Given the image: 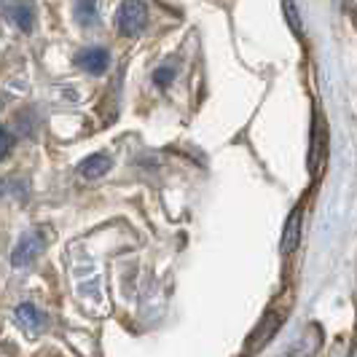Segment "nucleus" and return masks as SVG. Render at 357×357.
I'll use <instances>...</instances> for the list:
<instances>
[{"instance_id":"8","label":"nucleus","mask_w":357,"mask_h":357,"mask_svg":"<svg viewBox=\"0 0 357 357\" xmlns=\"http://www.w3.org/2000/svg\"><path fill=\"white\" fill-rule=\"evenodd\" d=\"M73 14H75V22H78L81 27L97 24V0H75Z\"/></svg>"},{"instance_id":"2","label":"nucleus","mask_w":357,"mask_h":357,"mask_svg":"<svg viewBox=\"0 0 357 357\" xmlns=\"http://www.w3.org/2000/svg\"><path fill=\"white\" fill-rule=\"evenodd\" d=\"M43 248H46V239H43V234L40 231L22 234V239H19L17 248H14V255H11V264H14L17 268L30 266L38 255L43 252Z\"/></svg>"},{"instance_id":"7","label":"nucleus","mask_w":357,"mask_h":357,"mask_svg":"<svg viewBox=\"0 0 357 357\" xmlns=\"http://www.w3.org/2000/svg\"><path fill=\"white\" fill-rule=\"evenodd\" d=\"M17 320L30 331V333H38V331H43V325H46V317L38 312L33 304H22L17 309Z\"/></svg>"},{"instance_id":"10","label":"nucleus","mask_w":357,"mask_h":357,"mask_svg":"<svg viewBox=\"0 0 357 357\" xmlns=\"http://www.w3.org/2000/svg\"><path fill=\"white\" fill-rule=\"evenodd\" d=\"M285 14H287V22H290V27L301 36V22H298V11H293V3L285 0Z\"/></svg>"},{"instance_id":"11","label":"nucleus","mask_w":357,"mask_h":357,"mask_svg":"<svg viewBox=\"0 0 357 357\" xmlns=\"http://www.w3.org/2000/svg\"><path fill=\"white\" fill-rule=\"evenodd\" d=\"M8 151H11V135L0 126V161L8 156Z\"/></svg>"},{"instance_id":"1","label":"nucleus","mask_w":357,"mask_h":357,"mask_svg":"<svg viewBox=\"0 0 357 357\" xmlns=\"http://www.w3.org/2000/svg\"><path fill=\"white\" fill-rule=\"evenodd\" d=\"M148 24V3L145 0H124L119 14H116V27L126 38L140 36Z\"/></svg>"},{"instance_id":"9","label":"nucleus","mask_w":357,"mask_h":357,"mask_svg":"<svg viewBox=\"0 0 357 357\" xmlns=\"http://www.w3.org/2000/svg\"><path fill=\"white\" fill-rule=\"evenodd\" d=\"M175 75H178L175 68H167V65H164V68H159V70L153 73V81H156L159 86H167V84H172V81H175Z\"/></svg>"},{"instance_id":"5","label":"nucleus","mask_w":357,"mask_h":357,"mask_svg":"<svg viewBox=\"0 0 357 357\" xmlns=\"http://www.w3.org/2000/svg\"><path fill=\"white\" fill-rule=\"evenodd\" d=\"M110 167H113V159L107 153H91V156H86V159L78 164V172L86 180H97L102 178V175H107Z\"/></svg>"},{"instance_id":"6","label":"nucleus","mask_w":357,"mask_h":357,"mask_svg":"<svg viewBox=\"0 0 357 357\" xmlns=\"http://www.w3.org/2000/svg\"><path fill=\"white\" fill-rule=\"evenodd\" d=\"M298 231H301V213H290L285 223V234H282V255H290V252L298 248Z\"/></svg>"},{"instance_id":"3","label":"nucleus","mask_w":357,"mask_h":357,"mask_svg":"<svg viewBox=\"0 0 357 357\" xmlns=\"http://www.w3.org/2000/svg\"><path fill=\"white\" fill-rule=\"evenodd\" d=\"M75 65L81 70H86L89 75H102L110 68V54L102 46H89V49H84L75 56Z\"/></svg>"},{"instance_id":"4","label":"nucleus","mask_w":357,"mask_h":357,"mask_svg":"<svg viewBox=\"0 0 357 357\" xmlns=\"http://www.w3.org/2000/svg\"><path fill=\"white\" fill-rule=\"evenodd\" d=\"M6 17L11 19V24H17L22 33H30L36 24V6H33V0H8Z\"/></svg>"}]
</instances>
